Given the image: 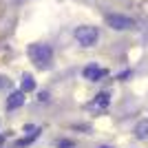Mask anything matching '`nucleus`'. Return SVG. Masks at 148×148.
Returning a JSON list of instances; mask_svg holds the SVG:
<instances>
[{
    "label": "nucleus",
    "instance_id": "1",
    "mask_svg": "<svg viewBox=\"0 0 148 148\" xmlns=\"http://www.w3.org/2000/svg\"><path fill=\"white\" fill-rule=\"evenodd\" d=\"M29 58L38 69H51L53 49H51L49 44H31L29 47Z\"/></svg>",
    "mask_w": 148,
    "mask_h": 148
},
{
    "label": "nucleus",
    "instance_id": "2",
    "mask_svg": "<svg viewBox=\"0 0 148 148\" xmlns=\"http://www.w3.org/2000/svg\"><path fill=\"white\" fill-rule=\"evenodd\" d=\"M75 40L82 44V47H95L97 44V40H99V31H97V27H88V25H84V27H77L75 29Z\"/></svg>",
    "mask_w": 148,
    "mask_h": 148
},
{
    "label": "nucleus",
    "instance_id": "3",
    "mask_svg": "<svg viewBox=\"0 0 148 148\" xmlns=\"http://www.w3.org/2000/svg\"><path fill=\"white\" fill-rule=\"evenodd\" d=\"M106 22H108L111 29H115V31H126V29H133V27H135V20L128 18V16H122V13H111V16H106Z\"/></svg>",
    "mask_w": 148,
    "mask_h": 148
},
{
    "label": "nucleus",
    "instance_id": "4",
    "mask_svg": "<svg viewBox=\"0 0 148 148\" xmlns=\"http://www.w3.org/2000/svg\"><path fill=\"white\" fill-rule=\"evenodd\" d=\"M82 75H84V80H88V82H99L102 77L108 75V71L102 69V66H97V64H88V66H84Z\"/></svg>",
    "mask_w": 148,
    "mask_h": 148
},
{
    "label": "nucleus",
    "instance_id": "5",
    "mask_svg": "<svg viewBox=\"0 0 148 148\" xmlns=\"http://www.w3.org/2000/svg\"><path fill=\"white\" fill-rule=\"evenodd\" d=\"M25 95H27V93L25 91H13L11 93V95H9V97H7V111H16V108H20V106H22V104H25Z\"/></svg>",
    "mask_w": 148,
    "mask_h": 148
},
{
    "label": "nucleus",
    "instance_id": "6",
    "mask_svg": "<svg viewBox=\"0 0 148 148\" xmlns=\"http://www.w3.org/2000/svg\"><path fill=\"white\" fill-rule=\"evenodd\" d=\"M20 91H25V93L36 91V80H33V75H31V73L22 75V80H20Z\"/></svg>",
    "mask_w": 148,
    "mask_h": 148
},
{
    "label": "nucleus",
    "instance_id": "7",
    "mask_svg": "<svg viewBox=\"0 0 148 148\" xmlns=\"http://www.w3.org/2000/svg\"><path fill=\"white\" fill-rule=\"evenodd\" d=\"M108 104H111V93H108V91L97 93L95 99H93V106H97V108H106Z\"/></svg>",
    "mask_w": 148,
    "mask_h": 148
},
{
    "label": "nucleus",
    "instance_id": "8",
    "mask_svg": "<svg viewBox=\"0 0 148 148\" xmlns=\"http://www.w3.org/2000/svg\"><path fill=\"white\" fill-rule=\"evenodd\" d=\"M135 137H137V139H148V119L137 122V126H135Z\"/></svg>",
    "mask_w": 148,
    "mask_h": 148
},
{
    "label": "nucleus",
    "instance_id": "9",
    "mask_svg": "<svg viewBox=\"0 0 148 148\" xmlns=\"http://www.w3.org/2000/svg\"><path fill=\"white\" fill-rule=\"evenodd\" d=\"M40 133H42V128H36V130H33V133H31L29 137H22V139H18V144H16V146H18V148L29 146L31 142H36V139H38V135H40Z\"/></svg>",
    "mask_w": 148,
    "mask_h": 148
},
{
    "label": "nucleus",
    "instance_id": "10",
    "mask_svg": "<svg viewBox=\"0 0 148 148\" xmlns=\"http://www.w3.org/2000/svg\"><path fill=\"white\" fill-rule=\"evenodd\" d=\"M58 148H75V146L71 142H60V146H58Z\"/></svg>",
    "mask_w": 148,
    "mask_h": 148
},
{
    "label": "nucleus",
    "instance_id": "11",
    "mask_svg": "<svg viewBox=\"0 0 148 148\" xmlns=\"http://www.w3.org/2000/svg\"><path fill=\"white\" fill-rule=\"evenodd\" d=\"M38 99H40V102H49V93H40V97H38Z\"/></svg>",
    "mask_w": 148,
    "mask_h": 148
},
{
    "label": "nucleus",
    "instance_id": "12",
    "mask_svg": "<svg viewBox=\"0 0 148 148\" xmlns=\"http://www.w3.org/2000/svg\"><path fill=\"white\" fill-rule=\"evenodd\" d=\"M99 148H111V146H99Z\"/></svg>",
    "mask_w": 148,
    "mask_h": 148
}]
</instances>
